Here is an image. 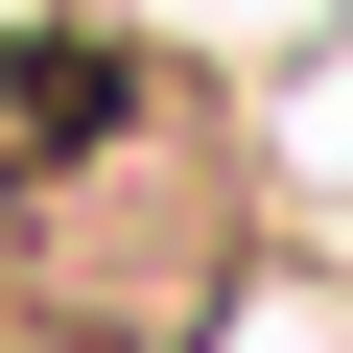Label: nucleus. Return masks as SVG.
<instances>
[{"mask_svg": "<svg viewBox=\"0 0 353 353\" xmlns=\"http://www.w3.org/2000/svg\"><path fill=\"white\" fill-rule=\"evenodd\" d=\"M236 306V141L141 48H0V353H189Z\"/></svg>", "mask_w": 353, "mask_h": 353, "instance_id": "f257e3e1", "label": "nucleus"}]
</instances>
